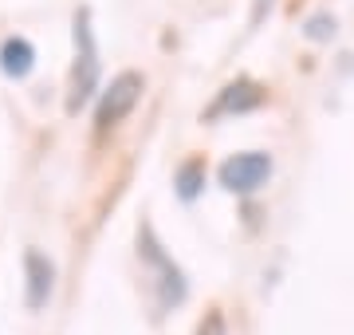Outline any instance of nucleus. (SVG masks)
<instances>
[{"instance_id":"obj_5","label":"nucleus","mask_w":354,"mask_h":335,"mask_svg":"<svg viewBox=\"0 0 354 335\" xmlns=\"http://www.w3.org/2000/svg\"><path fill=\"white\" fill-rule=\"evenodd\" d=\"M55 280H59V269L55 260L44 253V248H24V308L28 311H44L55 296Z\"/></svg>"},{"instance_id":"obj_10","label":"nucleus","mask_w":354,"mask_h":335,"mask_svg":"<svg viewBox=\"0 0 354 335\" xmlns=\"http://www.w3.org/2000/svg\"><path fill=\"white\" fill-rule=\"evenodd\" d=\"M327 24L335 28V20H327V16H319V20H311V36H315V39L330 36V32H327Z\"/></svg>"},{"instance_id":"obj_3","label":"nucleus","mask_w":354,"mask_h":335,"mask_svg":"<svg viewBox=\"0 0 354 335\" xmlns=\"http://www.w3.org/2000/svg\"><path fill=\"white\" fill-rule=\"evenodd\" d=\"M142 91H146V79L138 71H118L106 87H99V95H95V134H106V130L118 127L138 107Z\"/></svg>"},{"instance_id":"obj_2","label":"nucleus","mask_w":354,"mask_h":335,"mask_svg":"<svg viewBox=\"0 0 354 335\" xmlns=\"http://www.w3.org/2000/svg\"><path fill=\"white\" fill-rule=\"evenodd\" d=\"M102 83V67H99V48H95V32H91V16H75V64L67 75V115H79L87 103H95Z\"/></svg>"},{"instance_id":"obj_7","label":"nucleus","mask_w":354,"mask_h":335,"mask_svg":"<svg viewBox=\"0 0 354 335\" xmlns=\"http://www.w3.org/2000/svg\"><path fill=\"white\" fill-rule=\"evenodd\" d=\"M36 67V48L24 36H8L0 44V71L8 79H28Z\"/></svg>"},{"instance_id":"obj_9","label":"nucleus","mask_w":354,"mask_h":335,"mask_svg":"<svg viewBox=\"0 0 354 335\" xmlns=\"http://www.w3.org/2000/svg\"><path fill=\"white\" fill-rule=\"evenodd\" d=\"M193 335H228L225 311H221V308H209V311H205V320L197 323V332H193Z\"/></svg>"},{"instance_id":"obj_8","label":"nucleus","mask_w":354,"mask_h":335,"mask_svg":"<svg viewBox=\"0 0 354 335\" xmlns=\"http://www.w3.org/2000/svg\"><path fill=\"white\" fill-rule=\"evenodd\" d=\"M205 181H209V170H205L201 158H185V162L174 170V190L185 206H193V201L205 194Z\"/></svg>"},{"instance_id":"obj_1","label":"nucleus","mask_w":354,"mask_h":335,"mask_svg":"<svg viewBox=\"0 0 354 335\" xmlns=\"http://www.w3.org/2000/svg\"><path fill=\"white\" fill-rule=\"evenodd\" d=\"M138 260H142V269H146V276H150L158 311H174L189 300V280H185L181 264L165 253V245L158 241L153 225H142L138 229Z\"/></svg>"},{"instance_id":"obj_4","label":"nucleus","mask_w":354,"mask_h":335,"mask_svg":"<svg viewBox=\"0 0 354 335\" xmlns=\"http://www.w3.org/2000/svg\"><path fill=\"white\" fill-rule=\"evenodd\" d=\"M272 170H276L272 154H264V150H241V154H228L225 162H221L216 181L225 185L228 194L252 197V194H260L268 181H272Z\"/></svg>"},{"instance_id":"obj_6","label":"nucleus","mask_w":354,"mask_h":335,"mask_svg":"<svg viewBox=\"0 0 354 335\" xmlns=\"http://www.w3.org/2000/svg\"><path fill=\"white\" fill-rule=\"evenodd\" d=\"M268 103V91L256 83V79H232L216 91V99L205 107V118L216 123V118H236V115H252Z\"/></svg>"}]
</instances>
